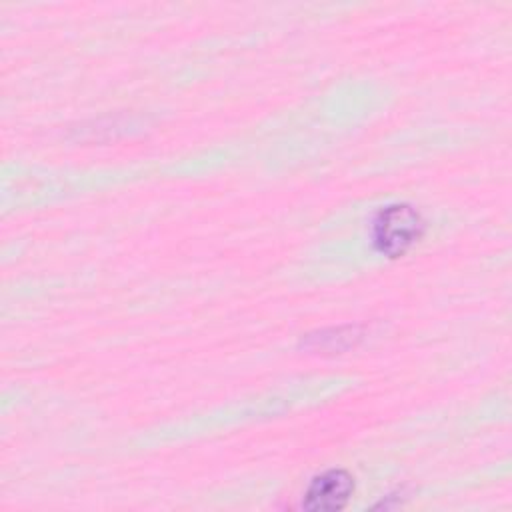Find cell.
<instances>
[{
  "label": "cell",
  "mask_w": 512,
  "mask_h": 512,
  "mask_svg": "<svg viewBox=\"0 0 512 512\" xmlns=\"http://www.w3.org/2000/svg\"><path fill=\"white\" fill-rule=\"evenodd\" d=\"M424 234V218L410 204H388L380 208L370 224V238L374 248L398 258L406 254Z\"/></svg>",
  "instance_id": "obj_1"
},
{
  "label": "cell",
  "mask_w": 512,
  "mask_h": 512,
  "mask_svg": "<svg viewBox=\"0 0 512 512\" xmlns=\"http://www.w3.org/2000/svg\"><path fill=\"white\" fill-rule=\"evenodd\" d=\"M354 492V480L346 470H326L312 478L304 492L302 506L306 510L334 512L346 506Z\"/></svg>",
  "instance_id": "obj_2"
},
{
  "label": "cell",
  "mask_w": 512,
  "mask_h": 512,
  "mask_svg": "<svg viewBox=\"0 0 512 512\" xmlns=\"http://www.w3.org/2000/svg\"><path fill=\"white\" fill-rule=\"evenodd\" d=\"M358 326H338L330 330H320L316 334L306 336V346L312 350H328V352H340L348 346H354L356 340H360Z\"/></svg>",
  "instance_id": "obj_3"
}]
</instances>
